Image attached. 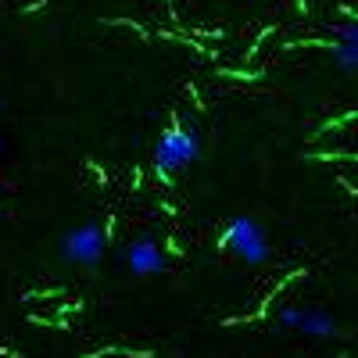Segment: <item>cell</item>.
<instances>
[{
    "mask_svg": "<svg viewBox=\"0 0 358 358\" xmlns=\"http://www.w3.org/2000/svg\"><path fill=\"white\" fill-rule=\"evenodd\" d=\"M197 158H201V133H197L190 122L169 126V129L158 136L155 155H151L155 172L165 176V179H169V176H179L183 169H190Z\"/></svg>",
    "mask_w": 358,
    "mask_h": 358,
    "instance_id": "6da1fadb",
    "label": "cell"
},
{
    "mask_svg": "<svg viewBox=\"0 0 358 358\" xmlns=\"http://www.w3.org/2000/svg\"><path fill=\"white\" fill-rule=\"evenodd\" d=\"M222 248L244 265H265L273 248H268V233L255 215H233L222 229Z\"/></svg>",
    "mask_w": 358,
    "mask_h": 358,
    "instance_id": "7a4b0ae2",
    "label": "cell"
},
{
    "mask_svg": "<svg viewBox=\"0 0 358 358\" xmlns=\"http://www.w3.org/2000/svg\"><path fill=\"white\" fill-rule=\"evenodd\" d=\"M108 251V233L101 222H83L62 233L57 241V255H62L69 265H83V268H94Z\"/></svg>",
    "mask_w": 358,
    "mask_h": 358,
    "instance_id": "3957f363",
    "label": "cell"
},
{
    "mask_svg": "<svg viewBox=\"0 0 358 358\" xmlns=\"http://www.w3.org/2000/svg\"><path fill=\"white\" fill-rule=\"evenodd\" d=\"M276 322L283 326V330H294V334H301L308 341H337L341 337L337 319L319 305H283L276 312Z\"/></svg>",
    "mask_w": 358,
    "mask_h": 358,
    "instance_id": "277c9868",
    "label": "cell"
},
{
    "mask_svg": "<svg viewBox=\"0 0 358 358\" xmlns=\"http://www.w3.org/2000/svg\"><path fill=\"white\" fill-rule=\"evenodd\" d=\"M122 262L133 276H158L169 268V258L158 248L155 236H136V241H129L126 251H122Z\"/></svg>",
    "mask_w": 358,
    "mask_h": 358,
    "instance_id": "5b68a950",
    "label": "cell"
},
{
    "mask_svg": "<svg viewBox=\"0 0 358 358\" xmlns=\"http://www.w3.org/2000/svg\"><path fill=\"white\" fill-rule=\"evenodd\" d=\"M334 65L341 72H355L358 65V36H344V40H334Z\"/></svg>",
    "mask_w": 358,
    "mask_h": 358,
    "instance_id": "8992f818",
    "label": "cell"
},
{
    "mask_svg": "<svg viewBox=\"0 0 358 358\" xmlns=\"http://www.w3.org/2000/svg\"><path fill=\"white\" fill-rule=\"evenodd\" d=\"M0 155H4V136H0Z\"/></svg>",
    "mask_w": 358,
    "mask_h": 358,
    "instance_id": "52a82bcc",
    "label": "cell"
}]
</instances>
